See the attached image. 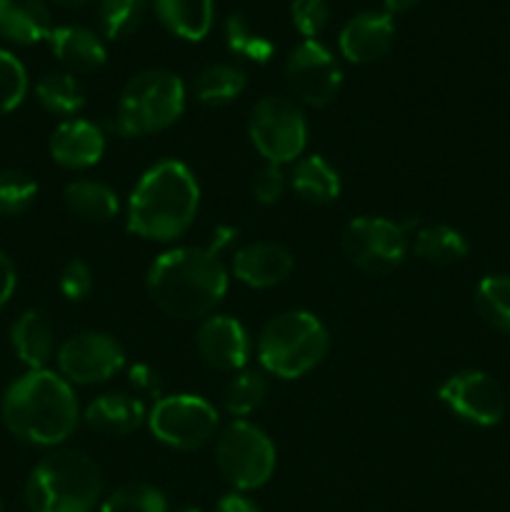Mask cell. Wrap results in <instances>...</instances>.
<instances>
[{"mask_svg": "<svg viewBox=\"0 0 510 512\" xmlns=\"http://www.w3.org/2000/svg\"><path fill=\"white\" fill-rule=\"evenodd\" d=\"M148 293L175 320H205L228 293V270L213 248L183 245L165 250L148 270Z\"/></svg>", "mask_w": 510, "mask_h": 512, "instance_id": "cell-1", "label": "cell"}, {"mask_svg": "<svg viewBox=\"0 0 510 512\" xmlns=\"http://www.w3.org/2000/svg\"><path fill=\"white\" fill-rule=\"evenodd\" d=\"M5 428L20 443L55 448L80 423L78 398L68 380L50 370H28L5 390L0 403Z\"/></svg>", "mask_w": 510, "mask_h": 512, "instance_id": "cell-2", "label": "cell"}, {"mask_svg": "<svg viewBox=\"0 0 510 512\" xmlns=\"http://www.w3.org/2000/svg\"><path fill=\"white\" fill-rule=\"evenodd\" d=\"M200 208V188L180 160H163L145 170L128 200V230L138 238L170 243L188 233Z\"/></svg>", "mask_w": 510, "mask_h": 512, "instance_id": "cell-3", "label": "cell"}, {"mask_svg": "<svg viewBox=\"0 0 510 512\" xmlns=\"http://www.w3.org/2000/svg\"><path fill=\"white\" fill-rule=\"evenodd\" d=\"M103 495V473L80 450L45 455L25 483L30 512H93Z\"/></svg>", "mask_w": 510, "mask_h": 512, "instance_id": "cell-4", "label": "cell"}, {"mask_svg": "<svg viewBox=\"0 0 510 512\" xmlns=\"http://www.w3.org/2000/svg\"><path fill=\"white\" fill-rule=\"evenodd\" d=\"M328 348V330L313 313L288 310L260 330L258 360L273 378L295 380L323 363Z\"/></svg>", "mask_w": 510, "mask_h": 512, "instance_id": "cell-5", "label": "cell"}, {"mask_svg": "<svg viewBox=\"0 0 510 512\" xmlns=\"http://www.w3.org/2000/svg\"><path fill=\"white\" fill-rule=\"evenodd\" d=\"M185 110V85L175 73L150 68L133 75L120 93L115 130L125 138H143L178 123Z\"/></svg>", "mask_w": 510, "mask_h": 512, "instance_id": "cell-6", "label": "cell"}, {"mask_svg": "<svg viewBox=\"0 0 510 512\" xmlns=\"http://www.w3.org/2000/svg\"><path fill=\"white\" fill-rule=\"evenodd\" d=\"M215 465L238 493L258 490L275 473V445L258 425L233 420L215 443Z\"/></svg>", "mask_w": 510, "mask_h": 512, "instance_id": "cell-7", "label": "cell"}, {"mask_svg": "<svg viewBox=\"0 0 510 512\" xmlns=\"http://www.w3.org/2000/svg\"><path fill=\"white\" fill-rule=\"evenodd\" d=\"M248 135L268 163L285 165L303 155L308 145V123L295 100L268 95L250 110Z\"/></svg>", "mask_w": 510, "mask_h": 512, "instance_id": "cell-8", "label": "cell"}, {"mask_svg": "<svg viewBox=\"0 0 510 512\" xmlns=\"http://www.w3.org/2000/svg\"><path fill=\"white\" fill-rule=\"evenodd\" d=\"M413 220L395 223L388 218H355L345 225L340 248L358 270L370 275L390 273L405 260L410 248Z\"/></svg>", "mask_w": 510, "mask_h": 512, "instance_id": "cell-9", "label": "cell"}, {"mask_svg": "<svg viewBox=\"0 0 510 512\" xmlns=\"http://www.w3.org/2000/svg\"><path fill=\"white\" fill-rule=\"evenodd\" d=\"M148 428L173 450H198L218 430V410L200 395H163L148 413Z\"/></svg>", "mask_w": 510, "mask_h": 512, "instance_id": "cell-10", "label": "cell"}, {"mask_svg": "<svg viewBox=\"0 0 510 512\" xmlns=\"http://www.w3.org/2000/svg\"><path fill=\"white\" fill-rule=\"evenodd\" d=\"M285 80L300 103L310 108H325L338 98L343 70L325 45H320L318 40H303L290 50Z\"/></svg>", "mask_w": 510, "mask_h": 512, "instance_id": "cell-11", "label": "cell"}, {"mask_svg": "<svg viewBox=\"0 0 510 512\" xmlns=\"http://www.w3.org/2000/svg\"><path fill=\"white\" fill-rule=\"evenodd\" d=\"M58 370L68 383L95 385L118 375L125 365V350L108 333H78L58 348Z\"/></svg>", "mask_w": 510, "mask_h": 512, "instance_id": "cell-12", "label": "cell"}, {"mask_svg": "<svg viewBox=\"0 0 510 512\" xmlns=\"http://www.w3.org/2000/svg\"><path fill=\"white\" fill-rule=\"evenodd\" d=\"M438 398L453 415L478 428H493L505 415V395L500 385L480 370L450 375L438 388Z\"/></svg>", "mask_w": 510, "mask_h": 512, "instance_id": "cell-13", "label": "cell"}, {"mask_svg": "<svg viewBox=\"0 0 510 512\" xmlns=\"http://www.w3.org/2000/svg\"><path fill=\"white\" fill-rule=\"evenodd\" d=\"M195 345H198L200 358L210 368L223 370V373H238L250 358L248 330L230 315H210V318L200 320Z\"/></svg>", "mask_w": 510, "mask_h": 512, "instance_id": "cell-14", "label": "cell"}, {"mask_svg": "<svg viewBox=\"0 0 510 512\" xmlns=\"http://www.w3.org/2000/svg\"><path fill=\"white\" fill-rule=\"evenodd\" d=\"M395 43V25L388 13L365 10L350 18L338 35L340 53L345 60L358 65L375 63L385 58Z\"/></svg>", "mask_w": 510, "mask_h": 512, "instance_id": "cell-15", "label": "cell"}, {"mask_svg": "<svg viewBox=\"0 0 510 512\" xmlns=\"http://www.w3.org/2000/svg\"><path fill=\"white\" fill-rule=\"evenodd\" d=\"M295 268V260L288 248L270 240L243 245L233 255V275L243 285L255 290H268L285 283Z\"/></svg>", "mask_w": 510, "mask_h": 512, "instance_id": "cell-16", "label": "cell"}, {"mask_svg": "<svg viewBox=\"0 0 510 512\" xmlns=\"http://www.w3.org/2000/svg\"><path fill=\"white\" fill-rule=\"evenodd\" d=\"M50 158L68 170H85L100 163L105 153V135L90 120H65L50 135Z\"/></svg>", "mask_w": 510, "mask_h": 512, "instance_id": "cell-17", "label": "cell"}, {"mask_svg": "<svg viewBox=\"0 0 510 512\" xmlns=\"http://www.w3.org/2000/svg\"><path fill=\"white\" fill-rule=\"evenodd\" d=\"M50 50L70 73H95L108 60L103 38L83 25H60L48 35Z\"/></svg>", "mask_w": 510, "mask_h": 512, "instance_id": "cell-18", "label": "cell"}, {"mask_svg": "<svg viewBox=\"0 0 510 512\" xmlns=\"http://www.w3.org/2000/svg\"><path fill=\"white\" fill-rule=\"evenodd\" d=\"M148 420L145 405L135 395L108 393L85 408V423L103 438H125Z\"/></svg>", "mask_w": 510, "mask_h": 512, "instance_id": "cell-19", "label": "cell"}, {"mask_svg": "<svg viewBox=\"0 0 510 512\" xmlns=\"http://www.w3.org/2000/svg\"><path fill=\"white\" fill-rule=\"evenodd\" d=\"M53 33L43 0H0V38L15 45H35Z\"/></svg>", "mask_w": 510, "mask_h": 512, "instance_id": "cell-20", "label": "cell"}, {"mask_svg": "<svg viewBox=\"0 0 510 512\" xmlns=\"http://www.w3.org/2000/svg\"><path fill=\"white\" fill-rule=\"evenodd\" d=\"M15 355L30 370H45L55 353V333L50 320L38 310H25L10 330Z\"/></svg>", "mask_w": 510, "mask_h": 512, "instance_id": "cell-21", "label": "cell"}, {"mask_svg": "<svg viewBox=\"0 0 510 512\" xmlns=\"http://www.w3.org/2000/svg\"><path fill=\"white\" fill-rule=\"evenodd\" d=\"M158 20L175 38L198 43L213 28V0H153Z\"/></svg>", "mask_w": 510, "mask_h": 512, "instance_id": "cell-22", "label": "cell"}, {"mask_svg": "<svg viewBox=\"0 0 510 512\" xmlns=\"http://www.w3.org/2000/svg\"><path fill=\"white\" fill-rule=\"evenodd\" d=\"M290 185L310 205H328L340 195V175L323 155H305L295 163Z\"/></svg>", "mask_w": 510, "mask_h": 512, "instance_id": "cell-23", "label": "cell"}, {"mask_svg": "<svg viewBox=\"0 0 510 512\" xmlns=\"http://www.w3.org/2000/svg\"><path fill=\"white\" fill-rule=\"evenodd\" d=\"M63 200L68 213L83 223H110L120 210L115 190L98 180H75L65 188Z\"/></svg>", "mask_w": 510, "mask_h": 512, "instance_id": "cell-24", "label": "cell"}, {"mask_svg": "<svg viewBox=\"0 0 510 512\" xmlns=\"http://www.w3.org/2000/svg\"><path fill=\"white\" fill-rule=\"evenodd\" d=\"M245 85H248V78L238 65L215 63L195 75L193 93L198 103L208 105V108H223L243 95Z\"/></svg>", "mask_w": 510, "mask_h": 512, "instance_id": "cell-25", "label": "cell"}, {"mask_svg": "<svg viewBox=\"0 0 510 512\" xmlns=\"http://www.w3.org/2000/svg\"><path fill=\"white\" fill-rule=\"evenodd\" d=\"M410 245H413V253L418 255L420 260L435 265L460 263L470 250L465 235L445 223L420 228L418 233H415V238H410Z\"/></svg>", "mask_w": 510, "mask_h": 512, "instance_id": "cell-26", "label": "cell"}, {"mask_svg": "<svg viewBox=\"0 0 510 512\" xmlns=\"http://www.w3.org/2000/svg\"><path fill=\"white\" fill-rule=\"evenodd\" d=\"M35 98L53 115H75L85 108V90L73 73H45L35 83Z\"/></svg>", "mask_w": 510, "mask_h": 512, "instance_id": "cell-27", "label": "cell"}, {"mask_svg": "<svg viewBox=\"0 0 510 512\" xmlns=\"http://www.w3.org/2000/svg\"><path fill=\"white\" fill-rule=\"evenodd\" d=\"M268 378L260 370H240L235 378L223 390V408L228 410L233 418H245V415L255 413L268 398Z\"/></svg>", "mask_w": 510, "mask_h": 512, "instance_id": "cell-28", "label": "cell"}, {"mask_svg": "<svg viewBox=\"0 0 510 512\" xmlns=\"http://www.w3.org/2000/svg\"><path fill=\"white\" fill-rule=\"evenodd\" d=\"M480 318L500 333H510V275H488L475 290Z\"/></svg>", "mask_w": 510, "mask_h": 512, "instance_id": "cell-29", "label": "cell"}, {"mask_svg": "<svg viewBox=\"0 0 510 512\" xmlns=\"http://www.w3.org/2000/svg\"><path fill=\"white\" fill-rule=\"evenodd\" d=\"M225 43L233 55L250 60V63H268L275 53V45L270 38L250 25V20L243 13H233L225 20Z\"/></svg>", "mask_w": 510, "mask_h": 512, "instance_id": "cell-30", "label": "cell"}, {"mask_svg": "<svg viewBox=\"0 0 510 512\" xmlns=\"http://www.w3.org/2000/svg\"><path fill=\"white\" fill-rule=\"evenodd\" d=\"M153 0H100L98 23L105 38L120 40L133 35L143 23Z\"/></svg>", "mask_w": 510, "mask_h": 512, "instance_id": "cell-31", "label": "cell"}, {"mask_svg": "<svg viewBox=\"0 0 510 512\" xmlns=\"http://www.w3.org/2000/svg\"><path fill=\"white\" fill-rule=\"evenodd\" d=\"M100 512H168V500L155 485L125 483L105 498Z\"/></svg>", "mask_w": 510, "mask_h": 512, "instance_id": "cell-32", "label": "cell"}, {"mask_svg": "<svg viewBox=\"0 0 510 512\" xmlns=\"http://www.w3.org/2000/svg\"><path fill=\"white\" fill-rule=\"evenodd\" d=\"M38 183L23 170H0V215H20L33 205Z\"/></svg>", "mask_w": 510, "mask_h": 512, "instance_id": "cell-33", "label": "cell"}, {"mask_svg": "<svg viewBox=\"0 0 510 512\" xmlns=\"http://www.w3.org/2000/svg\"><path fill=\"white\" fill-rule=\"evenodd\" d=\"M25 93H28L25 65L13 53L0 48V115L18 108L23 103Z\"/></svg>", "mask_w": 510, "mask_h": 512, "instance_id": "cell-34", "label": "cell"}, {"mask_svg": "<svg viewBox=\"0 0 510 512\" xmlns=\"http://www.w3.org/2000/svg\"><path fill=\"white\" fill-rule=\"evenodd\" d=\"M290 18L305 40H315L330 23L328 0H293Z\"/></svg>", "mask_w": 510, "mask_h": 512, "instance_id": "cell-35", "label": "cell"}, {"mask_svg": "<svg viewBox=\"0 0 510 512\" xmlns=\"http://www.w3.org/2000/svg\"><path fill=\"white\" fill-rule=\"evenodd\" d=\"M58 288L63 293L65 300H85L93 290V273H90L88 263L80 258H73L65 263V268L60 270V278H58Z\"/></svg>", "mask_w": 510, "mask_h": 512, "instance_id": "cell-36", "label": "cell"}, {"mask_svg": "<svg viewBox=\"0 0 510 512\" xmlns=\"http://www.w3.org/2000/svg\"><path fill=\"white\" fill-rule=\"evenodd\" d=\"M285 185H288V180H285L283 165L265 163L263 168L255 170L250 190H253V198L258 200L260 205H275L283 198Z\"/></svg>", "mask_w": 510, "mask_h": 512, "instance_id": "cell-37", "label": "cell"}, {"mask_svg": "<svg viewBox=\"0 0 510 512\" xmlns=\"http://www.w3.org/2000/svg\"><path fill=\"white\" fill-rule=\"evenodd\" d=\"M130 385H133L138 393H145V395H153V398H163V380H160V375L155 373L150 365H133L130 368Z\"/></svg>", "mask_w": 510, "mask_h": 512, "instance_id": "cell-38", "label": "cell"}, {"mask_svg": "<svg viewBox=\"0 0 510 512\" xmlns=\"http://www.w3.org/2000/svg\"><path fill=\"white\" fill-rule=\"evenodd\" d=\"M15 285H18V275H15V265L10 263L8 255L0 250V308L13 298Z\"/></svg>", "mask_w": 510, "mask_h": 512, "instance_id": "cell-39", "label": "cell"}, {"mask_svg": "<svg viewBox=\"0 0 510 512\" xmlns=\"http://www.w3.org/2000/svg\"><path fill=\"white\" fill-rule=\"evenodd\" d=\"M215 512H260V508L248 498V495H243L235 490V493L223 495V498L218 500Z\"/></svg>", "mask_w": 510, "mask_h": 512, "instance_id": "cell-40", "label": "cell"}, {"mask_svg": "<svg viewBox=\"0 0 510 512\" xmlns=\"http://www.w3.org/2000/svg\"><path fill=\"white\" fill-rule=\"evenodd\" d=\"M383 3H385V13L398 15V13H408V10L415 8L420 0H383Z\"/></svg>", "mask_w": 510, "mask_h": 512, "instance_id": "cell-41", "label": "cell"}, {"mask_svg": "<svg viewBox=\"0 0 510 512\" xmlns=\"http://www.w3.org/2000/svg\"><path fill=\"white\" fill-rule=\"evenodd\" d=\"M53 3L63 5V8H83V5H88L90 0H53Z\"/></svg>", "mask_w": 510, "mask_h": 512, "instance_id": "cell-42", "label": "cell"}, {"mask_svg": "<svg viewBox=\"0 0 510 512\" xmlns=\"http://www.w3.org/2000/svg\"><path fill=\"white\" fill-rule=\"evenodd\" d=\"M180 512H200V510L198 508H183Z\"/></svg>", "mask_w": 510, "mask_h": 512, "instance_id": "cell-43", "label": "cell"}, {"mask_svg": "<svg viewBox=\"0 0 510 512\" xmlns=\"http://www.w3.org/2000/svg\"><path fill=\"white\" fill-rule=\"evenodd\" d=\"M0 512H3V503H0Z\"/></svg>", "mask_w": 510, "mask_h": 512, "instance_id": "cell-44", "label": "cell"}]
</instances>
